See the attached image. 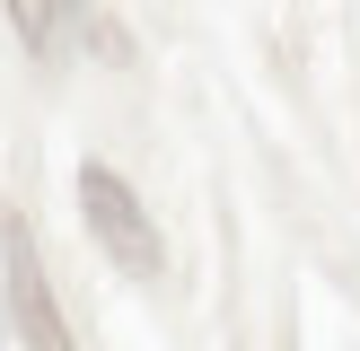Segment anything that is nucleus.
I'll return each mask as SVG.
<instances>
[{
    "label": "nucleus",
    "mask_w": 360,
    "mask_h": 351,
    "mask_svg": "<svg viewBox=\"0 0 360 351\" xmlns=\"http://www.w3.org/2000/svg\"><path fill=\"white\" fill-rule=\"evenodd\" d=\"M79 211H88V237H97V246H105V255H115L132 281H158L167 246H158L150 211L132 202V185H123L115 167H79Z\"/></svg>",
    "instance_id": "nucleus-1"
},
{
    "label": "nucleus",
    "mask_w": 360,
    "mask_h": 351,
    "mask_svg": "<svg viewBox=\"0 0 360 351\" xmlns=\"http://www.w3.org/2000/svg\"><path fill=\"white\" fill-rule=\"evenodd\" d=\"M0 263H9L18 343H27V351H70V325H62V307H53V281H44V255H35V228H27V220L0 228Z\"/></svg>",
    "instance_id": "nucleus-2"
},
{
    "label": "nucleus",
    "mask_w": 360,
    "mask_h": 351,
    "mask_svg": "<svg viewBox=\"0 0 360 351\" xmlns=\"http://www.w3.org/2000/svg\"><path fill=\"white\" fill-rule=\"evenodd\" d=\"M9 18H18V35H27L35 53H53L62 44V18H79L70 0H9Z\"/></svg>",
    "instance_id": "nucleus-3"
}]
</instances>
